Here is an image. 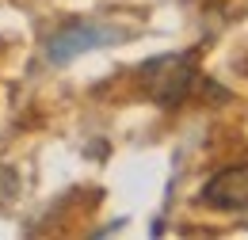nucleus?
<instances>
[{"label": "nucleus", "instance_id": "nucleus-1", "mask_svg": "<svg viewBox=\"0 0 248 240\" xmlns=\"http://www.w3.org/2000/svg\"><path fill=\"white\" fill-rule=\"evenodd\" d=\"M138 84L160 107L184 103L191 84H195V54H160V58H149L138 69Z\"/></svg>", "mask_w": 248, "mask_h": 240}, {"label": "nucleus", "instance_id": "nucleus-2", "mask_svg": "<svg viewBox=\"0 0 248 240\" xmlns=\"http://www.w3.org/2000/svg\"><path fill=\"white\" fill-rule=\"evenodd\" d=\"M199 202L210 206V210H225V213L248 210V164L221 168L217 176H210L206 187H202V195H199Z\"/></svg>", "mask_w": 248, "mask_h": 240}, {"label": "nucleus", "instance_id": "nucleus-3", "mask_svg": "<svg viewBox=\"0 0 248 240\" xmlns=\"http://www.w3.org/2000/svg\"><path fill=\"white\" fill-rule=\"evenodd\" d=\"M99 42H111V38H107V30L77 23V27H65V30H58V34L50 38L46 54H50V61H58V65H62V61H73L77 54H84V50L99 46Z\"/></svg>", "mask_w": 248, "mask_h": 240}]
</instances>
